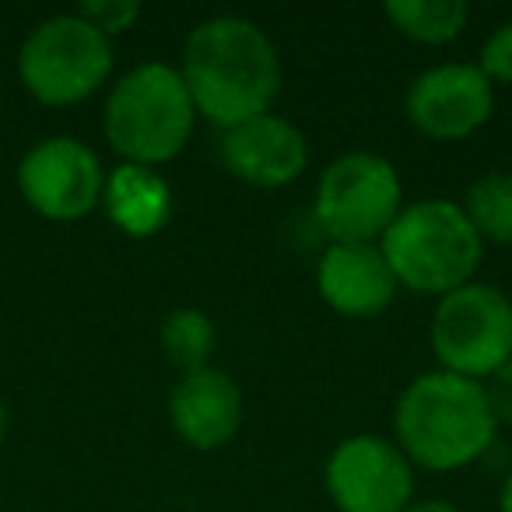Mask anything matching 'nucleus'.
<instances>
[{
    "label": "nucleus",
    "instance_id": "obj_1",
    "mask_svg": "<svg viewBox=\"0 0 512 512\" xmlns=\"http://www.w3.org/2000/svg\"><path fill=\"white\" fill-rule=\"evenodd\" d=\"M179 74L197 116L221 130L271 113L281 88V60L271 36L239 15L200 22L186 36Z\"/></svg>",
    "mask_w": 512,
    "mask_h": 512
},
{
    "label": "nucleus",
    "instance_id": "obj_2",
    "mask_svg": "<svg viewBox=\"0 0 512 512\" xmlns=\"http://www.w3.org/2000/svg\"><path fill=\"white\" fill-rule=\"evenodd\" d=\"M397 449L428 470H460L495 442L498 421L484 386L453 372H425L397 400L393 411Z\"/></svg>",
    "mask_w": 512,
    "mask_h": 512
},
{
    "label": "nucleus",
    "instance_id": "obj_3",
    "mask_svg": "<svg viewBox=\"0 0 512 512\" xmlns=\"http://www.w3.org/2000/svg\"><path fill=\"white\" fill-rule=\"evenodd\" d=\"M379 249L397 285L439 299L470 285L484 256V242L463 207L442 197L404 204L379 239Z\"/></svg>",
    "mask_w": 512,
    "mask_h": 512
},
{
    "label": "nucleus",
    "instance_id": "obj_4",
    "mask_svg": "<svg viewBox=\"0 0 512 512\" xmlns=\"http://www.w3.org/2000/svg\"><path fill=\"white\" fill-rule=\"evenodd\" d=\"M197 109L186 81L169 64H141L106 99V137L127 165H162L186 148Z\"/></svg>",
    "mask_w": 512,
    "mask_h": 512
},
{
    "label": "nucleus",
    "instance_id": "obj_5",
    "mask_svg": "<svg viewBox=\"0 0 512 512\" xmlns=\"http://www.w3.org/2000/svg\"><path fill=\"white\" fill-rule=\"evenodd\" d=\"M113 74V43L81 15H53L29 32L18 53V78L43 106H74Z\"/></svg>",
    "mask_w": 512,
    "mask_h": 512
},
{
    "label": "nucleus",
    "instance_id": "obj_6",
    "mask_svg": "<svg viewBox=\"0 0 512 512\" xmlns=\"http://www.w3.org/2000/svg\"><path fill=\"white\" fill-rule=\"evenodd\" d=\"M404 211V186L390 158L348 151L323 169L316 183V225L330 242H379Z\"/></svg>",
    "mask_w": 512,
    "mask_h": 512
},
{
    "label": "nucleus",
    "instance_id": "obj_7",
    "mask_svg": "<svg viewBox=\"0 0 512 512\" xmlns=\"http://www.w3.org/2000/svg\"><path fill=\"white\" fill-rule=\"evenodd\" d=\"M428 334L442 372L477 383L512 358V302L498 288L470 281L442 295Z\"/></svg>",
    "mask_w": 512,
    "mask_h": 512
},
{
    "label": "nucleus",
    "instance_id": "obj_8",
    "mask_svg": "<svg viewBox=\"0 0 512 512\" xmlns=\"http://www.w3.org/2000/svg\"><path fill=\"white\" fill-rule=\"evenodd\" d=\"M25 204L50 221H78L102 204L106 172L88 144L74 137H46L18 165Z\"/></svg>",
    "mask_w": 512,
    "mask_h": 512
},
{
    "label": "nucleus",
    "instance_id": "obj_9",
    "mask_svg": "<svg viewBox=\"0 0 512 512\" xmlns=\"http://www.w3.org/2000/svg\"><path fill=\"white\" fill-rule=\"evenodd\" d=\"M327 495L337 512H404L414 498L411 460L379 435H351L327 460Z\"/></svg>",
    "mask_w": 512,
    "mask_h": 512
},
{
    "label": "nucleus",
    "instance_id": "obj_10",
    "mask_svg": "<svg viewBox=\"0 0 512 512\" xmlns=\"http://www.w3.org/2000/svg\"><path fill=\"white\" fill-rule=\"evenodd\" d=\"M495 85L477 64H439L421 71L404 95V113L428 141H463L491 120Z\"/></svg>",
    "mask_w": 512,
    "mask_h": 512
},
{
    "label": "nucleus",
    "instance_id": "obj_11",
    "mask_svg": "<svg viewBox=\"0 0 512 512\" xmlns=\"http://www.w3.org/2000/svg\"><path fill=\"white\" fill-rule=\"evenodd\" d=\"M221 162L242 183L278 190L306 172L309 144L292 120L264 113L221 134Z\"/></svg>",
    "mask_w": 512,
    "mask_h": 512
},
{
    "label": "nucleus",
    "instance_id": "obj_12",
    "mask_svg": "<svg viewBox=\"0 0 512 512\" xmlns=\"http://www.w3.org/2000/svg\"><path fill=\"white\" fill-rule=\"evenodd\" d=\"M316 285L323 302L348 320L386 313L400 288L379 242H330L316 267Z\"/></svg>",
    "mask_w": 512,
    "mask_h": 512
},
{
    "label": "nucleus",
    "instance_id": "obj_13",
    "mask_svg": "<svg viewBox=\"0 0 512 512\" xmlns=\"http://www.w3.org/2000/svg\"><path fill=\"white\" fill-rule=\"evenodd\" d=\"M169 421L176 435L193 449H221L242 425V393L228 372L197 369L183 372L169 393Z\"/></svg>",
    "mask_w": 512,
    "mask_h": 512
},
{
    "label": "nucleus",
    "instance_id": "obj_14",
    "mask_svg": "<svg viewBox=\"0 0 512 512\" xmlns=\"http://www.w3.org/2000/svg\"><path fill=\"white\" fill-rule=\"evenodd\" d=\"M102 204H106L109 218H113V225L120 232L134 235V239H148V235H155L169 221L172 190L155 169L123 162L106 179Z\"/></svg>",
    "mask_w": 512,
    "mask_h": 512
},
{
    "label": "nucleus",
    "instance_id": "obj_15",
    "mask_svg": "<svg viewBox=\"0 0 512 512\" xmlns=\"http://www.w3.org/2000/svg\"><path fill=\"white\" fill-rule=\"evenodd\" d=\"M386 18L400 36L425 46H446L467 29L470 8L463 0H390Z\"/></svg>",
    "mask_w": 512,
    "mask_h": 512
},
{
    "label": "nucleus",
    "instance_id": "obj_16",
    "mask_svg": "<svg viewBox=\"0 0 512 512\" xmlns=\"http://www.w3.org/2000/svg\"><path fill=\"white\" fill-rule=\"evenodd\" d=\"M463 214L474 232L491 242L512 246V172H488L463 193Z\"/></svg>",
    "mask_w": 512,
    "mask_h": 512
},
{
    "label": "nucleus",
    "instance_id": "obj_17",
    "mask_svg": "<svg viewBox=\"0 0 512 512\" xmlns=\"http://www.w3.org/2000/svg\"><path fill=\"white\" fill-rule=\"evenodd\" d=\"M162 351L172 365L183 372H197V369H207L211 365V355H214V323L207 320L200 309H172L162 323Z\"/></svg>",
    "mask_w": 512,
    "mask_h": 512
},
{
    "label": "nucleus",
    "instance_id": "obj_18",
    "mask_svg": "<svg viewBox=\"0 0 512 512\" xmlns=\"http://www.w3.org/2000/svg\"><path fill=\"white\" fill-rule=\"evenodd\" d=\"M74 15H81L88 25H95L106 39H113L141 18V4L137 0H88Z\"/></svg>",
    "mask_w": 512,
    "mask_h": 512
},
{
    "label": "nucleus",
    "instance_id": "obj_19",
    "mask_svg": "<svg viewBox=\"0 0 512 512\" xmlns=\"http://www.w3.org/2000/svg\"><path fill=\"white\" fill-rule=\"evenodd\" d=\"M481 74L498 85H512V22L498 25L481 46V60H477Z\"/></svg>",
    "mask_w": 512,
    "mask_h": 512
},
{
    "label": "nucleus",
    "instance_id": "obj_20",
    "mask_svg": "<svg viewBox=\"0 0 512 512\" xmlns=\"http://www.w3.org/2000/svg\"><path fill=\"white\" fill-rule=\"evenodd\" d=\"M484 397H488V407H491V414H495L498 425H512V358L502 365V369L488 376Z\"/></svg>",
    "mask_w": 512,
    "mask_h": 512
},
{
    "label": "nucleus",
    "instance_id": "obj_21",
    "mask_svg": "<svg viewBox=\"0 0 512 512\" xmlns=\"http://www.w3.org/2000/svg\"><path fill=\"white\" fill-rule=\"evenodd\" d=\"M404 512H460L453 502H446V498H421V502H411Z\"/></svg>",
    "mask_w": 512,
    "mask_h": 512
},
{
    "label": "nucleus",
    "instance_id": "obj_22",
    "mask_svg": "<svg viewBox=\"0 0 512 512\" xmlns=\"http://www.w3.org/2000/svg\"><path fill=\"white\" fill-rule=\"evenodd\" d=\"M498 509L512 512V474L505 477V484H502V495H498Z\"/></svg>",
    "mask_w": 512,
    "mask_h": 512
},
{
    "label": "nucleus",
    "instance_id": "obj_23",
    "mask_svg": "<svg viewBox=\"0 0 512 512\" xmlns=\"http://www.w3.org/2000/svg\"><path fill=\"white\" fill-rule=\"evenodd\" d=\"M4 432H8V407L0 404V439H4Z\"/></svg>",
    "mask_w": 512,
    "mask_h": 512
}]
</instances>
